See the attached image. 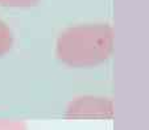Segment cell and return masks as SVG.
I'll use <instances>...</instances> for the list:
<instances>
[{
    "mask_svg": "<svg viewBox=\"0 0 149 130\" xmlns=\"http://www.w3.org/2000/svg\"><path fill=\"white\" fill-rule=\"evenodd\" d=\"M113 45L112 25L103 21L81 23L59 33L56 41V55L69 67H95L110 59Z\"/></svg>",
    "mask_w": 149,
    "mask_h": 130,
    "instance_id": "1",
    "label": "cell"
},
{
    "mask_svg": "<svg viewBox=\"0 0 149 130\" xmlns=\"http://www.w3.org/2000/svg\"><path fill=\"white\" fill-rule=\"evenodd\" d=\"M13 46V33L9 25L0 19V57L7 54Z\"/></svg>",
    "mask_w": 149,
    "mask_h": 130,
    "instance_id": "2",
    "label": "cell"
},
{
    "mask_svg": "<svg viewBox=\"0 0 149 130\" xmlns=\"http://www.w3.org/2000/svg\"><path fill=\"white\" fill-rule=\"evenodd\" d=\"M41 0H0V7L11 9H28L33 8Z\"/></svg>",
    "mask_w": 149,
    "mask_h": 130,
    "instance_id": "3",
    "label": "cell"
}]
</instances>
